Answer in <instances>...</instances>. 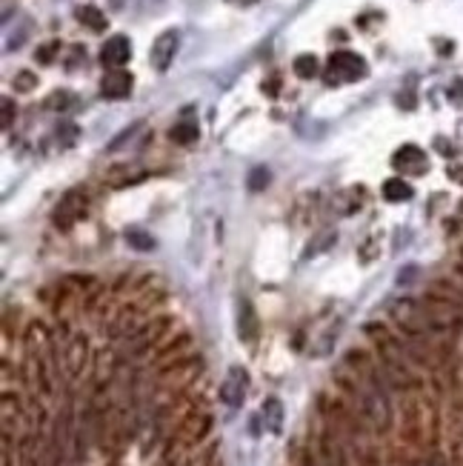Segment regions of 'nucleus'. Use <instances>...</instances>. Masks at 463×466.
I'll use <instances>...</instances> for the list:
<instances>
[{"instance_id":"nucleus-1","label":"nucleus","mask_w":463,"mask_h":466,"mask_svg":"<svg viewBox=\"0 0 463 466\" xmlns=\"http://www.w3.org/2000/svg\"><path fill=\"white\" fill-rule=\"evenodd\" d=\"M366 74H369V66H366L363 57L343 49V52H332L326 72H323V81L329 86H346V83L363 81Z\"/></svg>"},{"instance_id":"nucleus-2","label":"nucleus","mask_w":463,"mask_h":466,"mask_svg":"<svg viewBox=\"0 0 463 466\" xmlns=\"http://www.w3.org/2000/svg\"><path fill=\"white\" fill-rule=\"evenodd\" d=\"M392 166L400 174H423V172L429 169V158H426V152H423L420 146L407 143V146H400L392 154Z\"/></svg>"},{"instance_id":"nucleus-3","label":"nucleus","mask_w":463,"mask_h":466,"mask_svg":"<svg viewBox=\"0 0 463 466\" xmlns=\"http://www.w3.org/2000/svg\"><path fill=\"white\" fill-rule=\"evenodd\" d=\"M178 54V32L175 29H166L163 34H158V41L152 43V52H149V61L158 72H166L172 66Z\"/></svg>"},{"instance_id":"nucleus-4","label":"nucleus","mask_w":463,"mask_h":466,"mask_svg":"<svg viewBox=\"0 0 463 466\" xmlns=\"http://www.w3.org/2000/svg\"><path fill=\"white\" fill-rule=\"evenodd\" d=\"M246 372L240 366H232L229 372H226V381H223V386H220V401L226 403V406H232V409H238V406L243 403V398H246Z\"/></svg>"},{"instance_id":"nucleus-5","label":"nucleus","mask_w":463,"mask_h":466,"mask_svg":"<svg viewBox=\"0 0 463 466\" xmlns=\"http://www.w3.org/2000/svg\"><path fill=\"white\" fill-rule=\"evenodd\" d=\"M132 57V41L126 34H114L103 43L101 49V63L109 66V69H121L126 61Z\"/></svg>"},{"instance_id":"nucleus-6","label":"nucleus","mask_w":463,"mask_h":466,"mask_svg":"<svg viewBox=\"0 0 463 466\" xmlns=\"http://www.w3.org/2000/svg\"><path fill=\"white\" fill-rule=\"evenodd\" d=\"M132 74L123 72V69H112L103 74V81H101V92H103V98L109 101H121V98H129V92H132Z\"/></svg>"},{"instance_id":"nucleus-7","label":"nucleus","mask_w":463,"mask_h":466,"mask_svg":"<svg viewBox=\"0 0 463 466\" xmlns=\"http://www.w3.org/2000/svg\"><path fill=\"white\" fill-rule=\"evenodd\" d=\"M412 195H415V189L403 178H389L383 183V198L389 203H407V201H412Z\"/></svg>"},{"instance_id":"nucleus-8","label":"nucleus","mask_w":463,"mask_h":466,"mask_svg":"<svg viewBox=\"0 0 463 466\" xmlns=\"http://www.w3.org/2000/svg\"><path fill=\"white\" fill-rule=\"evenodd\" d=\"M238 332L243 341H255L258 335V321H255V312H252V303L243 301L240 303V318H238Z\"/></svg>"},{"instance_id":"nucleus-9","label":"nucleus","mask_w":463,"mask_h":466,"mask_svg":"<svg viewBox=\"0 0 463 466\" xmlns=\"http://www.w3.org/2000/svg\"><path fill=\"white\" fill-rule=\"evenodd\" d=\"M74 14H77V21H81L83 26H89L92 32H103L106 29V14L98 6H81Z\"/></svg>"},{"instance_id":"nucleus-10","label":"nucleus","mask_w":463,"mask_h":466,"mask_svg":"<svg viewBox=\"0 0 463 466\" xmlns=\"http://www.w3.org/2000/svg\"><path fill=\"white\" fill-rule=\"evenodd\" d=\"M263 421L269 426V432H280V426H283V406H280V401L269 398L263 403Z\"/></svg>"},{"instance_id":"nucleus-11","label":"nucleus","mask_w":463,"mask_h":466,"mask_svg":"<svg viewBox=\"0 0 463 466\" xmlns=\"http://www.w3.org/2000/svg\"><path fill=\"white\" fill-rule=\"evenodd\" d=\"M292 69H295L298 77H303V81H312V77L320 72V63H318L315 54H298L295 63H292Z\"/></svg>"},{"instance_id":"nucleus-12","label":"nucleus","mask_w":463,"mask_h":466,"mask_svg":"<svg viewBox=\"0 0 463 466\" xmlns=\"http://www.w3.org/2000/svg\"><path fill=\"white\" fill-rule=\"evenodd\" d=\"M172 141H178V143L198 141V123L195 121H181L175 129H172Z\"/></svg>"},{"instance_id":"nucleus-13","label":"nucleus","mask_w":463,"mask_h":466,"mask_svg":"<svg viewBox=\"0 0 463 466\" xmlns=\"http://www.w3.org/2000/svg\"><path fill=\"white\" fill-rule=\"evenodd\" d=\"M126 241H129L134 249H141V252H149V249H154V241H152L149 235H143L141 229H129V232H126Z\"/></svg>"},{"instance_id":"nucleus-14","label":"nucleus","mask_w":463,"mask_h":466,"mask_svg":"<svg viewBox=\"0 0 463 466\" xmlns=\"http://www.w3.org/2000/svg\"><path fill=\"white\" fill-rule=\"evenodd\" d=\"M269 183V169H255L252 174H249V189H263Z\"/></svg>"},{"instance_id":"nucleus-15","label":"nucleus","mask_w":463,"mask_h":466,"mask_svg":"<svg viewBox=\"0 0 463 466\" xmlns=\"http://www.w3.org/2000/svg\"><path fill=\"white\" fill-rule=\"evenodd\" d=\"M449 98L457 101V103H463V81H457V83L449 89Z\"/></svg>"},{"instance_id":"nucleus-16","label":"nucleus","mask_w":463,"mask_h":466,"mask_svg":"<svg viewBox=\"0 0 463 466\" xmlns=\"http://www.w3.org/2000/svg\"><path fill=\"white\" fill-rule=\"evenodd\" d=\"M9 123H12V103L3 101V126H9Z\"/></svg>"},{"instance_id":"nucleus-17","label":"nucleus","mask_w":463,"mask_h":466,"mask_svg":"<svg viewBox=\"0 0 463 466\" xmlns=\"http://www.w3.org/2000/svg\"><path fill=\"white\" fill-rule=\"evenodd\" d=\"M17 81H21V83H17L21 89H29V86H32V77H29V72H21V77H17Z\"/></svg>"},{"instance_id":"nucleus-18","label":"nucleus","mask_w":463,"mask_h":466,"mask_svg":"<svg viewBox=\"0 0 463 466\" xmlns=\"http://www.w3.org/2000/svg\"><path fill=\"white\" fill-rule=\"evenodd\" d=\"M229 3H235V6H252L255 0H229Z\"/></svg>"}]
</instances>
